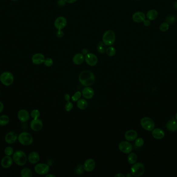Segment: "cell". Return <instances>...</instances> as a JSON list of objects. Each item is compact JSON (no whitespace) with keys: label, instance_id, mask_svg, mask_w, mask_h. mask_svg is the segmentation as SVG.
I'll use <instances>...</instances> for the list:
<instances>
[{"label":"cell","instance_id":"9c48e42d","mask_svg":"<svg viewBox=\"0 0 177 177\" xmlns=\"http://www.w3.org/2000/svg\"><path fill=\"white\" fill-rule=\"evenodd\" d=\"M118 148L121 152L124 154H129L133 150V145L128 141L121 142L119 144Z\"/></svg>","mask_w":177,"mask_h":177},{"label":"cell","instance_id":"ffe728a7","mask_svg":"<svg viewBox=\"0 0 177 177\" xmlns=\"http://www.w3.org/2000/svg\"><path fill=\"white\" fill-rule=\"evenodd\" d=\"M146 16L145 13L142 12H136L133 14L132 19L135 23H141L145 19Z\"/></svg>","mask_w":177,"mask_h":177},{"label":"cell","instance_id":"816d5d0a","mask_svg":"<svg viewBox=\"0 0 177 177\" xmlns=\"http://www.w3.org/2000/svg\"><path fill=\"white\" fill-rule=\"evenodd\" d=\"M11 1H14V2H15V1H18V0H11Z\"/></svg>","mask_w":177,"mask_h":177},{"label":"cell","instance_id":"e575fe53","mask_svg":"<svg viewBox=\"0 0 177 177\" xmlns=\"http://www.w3.org/2000/svg\"><path fill=\"white\" fill-rule=\"evenodd\" d=\"M4 153L6 155H8V156H12L13 155L14 153V150L12 147H7L4 150Z\"/></svg>","mask_w":177,"mask_h":177},{"label":"cell","instance_id":"4316f807","mask_svg":"<svg viewBox=\"0 0 177 177\" xmlns=\"http://www.w3.org/2000/svg\"><path fill=\"white\" fill-rule=\"evenodd\" d=\"M137 156L136 154L134 152H131L129 153V155L128 157V161L129 164L133 165L135 163H136L137 161Z\"/></svg>","mask_w":177,"mask_h":177},{"label":"cell","instance_id":"8992f818","mask_svg":"<svg viewBox=\"0 0 177 177\" xmlns=\"http://www.w3.org/2000/svg\"><path fill=\"white\" fill-rule=\"evenodd\" d=\"M0 81L4 86H11L14 81V75L12 73L8 71L4 72L0 75Z\"/></svg>","mask_w":177,"mask_h":177},{"label":"cell","instance_id":"ee69618b","mask_svg":"<svg viewBox=\"0 0 177 177\" xmlns=\"http://www.w3.org/2000/svg\"><path fill=\"white\" fill-rule=\"evenodd\" d=\"M4 109V106L3 102L0 101V113H1Z\"/></svg>","mask_w":177,"mask_h":177},{"label":"cell","instance_id":"f546056e","mask_svg":"<svg viewBox=\"0 0 177 177\" xmlns=\"http://www.w3.org/2000/svg\"><path fill=\"white\" fill-rule=\"evenodd\" d=\"M106 53L107 55L109 57H113L116 54V50L115 48L112 46H108L106 50Z\"/></svg>","mask_w":177,"mask_h":177},{"label":"cell","instance_id":"7c38bea8","mask_svg":"<svg viewBox=\"0 0 177 177\" xmlns=\"http://www.w3.org/2000/svg\"><path fill=\"white\" fill-rule=\"evenodd\" d=\"M84 170L87 172H91L95 168L96 163L94 159L88 158L87 159L83 165Z\"/></svg>","mask_w":177,"mask_h":177},{"label":"cell","instance_id":"7bdbcfd3","mask_svg":"<svg viewBox=\"0 0 177 177\" xmlns=\"http://www.w3.org/2000/svg\"><path fill=\"white\" fill-rule=\"evenodd\" d=\"M66 2L64 0H58V4L60 6H63L65 5Z\"/></svg>","mask_w":177,"mask_h":177},{"label":"cell","instance_id":"cb8c5ba5","mask_svg":"<svg viewBox=\"0 0 177 177\" xmlns=\"http://www.w3.org/2000/svg\"><path fill=\"white\" fill-rule=\"evenodd\" d=\"M85 61V56L82 53H77L74 56L73 62L76 65L82 64Z\"/></svg>","mask_w":177,"mask_h":177},{"label":"cell","instance_id":"7dc6e473","mask_svg":"<svg viewBox=\"0 0 177 177\" xmlns=\"http://www.w3.org/2000/svg\"><path fill=\"white\" fill-rule=\"evenodd\" d=\"M125 175H123V174H122V173H118V174H116L115 175V177H124Z\"/></svg>","mask_w":177,"mask_h":177},{"label":"cell","instance_id":"30bf717a","mask_svg":"<svg viewBox=\"0 0 177 177\" xmlns=\"http://www.w3.org/2000/svg\"><path fill=\"white\" fill-rule=\"evenodd\" d=\"M67 25V20L63 16H60L55 19L54 26L58 30H62Z\"/></svg>","mask_w":177,"mask_h":177},{"label":"cell","instance_id":"c3c4849f","mask_svg":"<svg viewBox=\"0 0 177 177\" xmlns=\"http://www.w3.org/2000/svg\"><path fill=\"white\" fill-rule=\"evenodd\" d=\"M46 177H55V175L52 174H48L46 175Z\"/></svg>","mask_w":177,"mask_h":177},{"label":"cell","instance_id":"484cf974","mask_svg":"<svg viewBox=\"0 0 177 177\" xmlns=\"http://www.w3.org/2000/svg\"><path fill=\"white\" fill-rule=\"evenodd\" d=\"M77 106L80 110H85L88 106V103L85 99H80L77 101Z\"/></svg>","mask_w":177,"mask_h":177},{"label":"cell","instance_id":"d590c367","mask_svg":"<svg viewBox=\"0 0 177 177\" xmlns=\"http://www.w3.org/2000/svg\"><path fill=\"white\" fill-rule=\"evenodd\" d=\"M82 92L78 91L77 92H75L73 96L72 97V99L73 101H77L78 100L80 99V98L82 97Z\"/></svg>","mask_w":177,"mask_h":177},{"label":"cell","instance_id":"6da1fadb","mask_svg":"<svg viewBox=\"0 0 177 177\" xmlns=\"http://www.w3.org/2000/svg\"><path fill=\"white\" fill-rule=\"evenodd\" d=\"M79 81L82 85L85 86H89L94 83L95 75L91 71L85 70L80 73L79 75Z\"/></svg>","mask_w":177,"mask_h":177},{"label":"cell","instance_id":"f6af8a7d","mask_svg":"<svg viewBox=\"0 0 177 177\" xmlns=\"http://www.w3.org/2000/svg\"><path fill=\"white\" fill-rule=\"evenodd\" d=\"M71 99V97L69 94H66L64 95V99L66 101H69V100Z\"/></svg>","mask_w":177,"mask_h":177},{"label":"cell","instance_id":"5b68a950","mask_svg":"<svg viewBox=\"0 0 177 177\" xmlns=\"http://www.w3.org/2000/svg\"><path fill=\"white\" fill-rule=\"evenodd\" d=\"M145 167L142 163L138 162L135 163L131 168V173L135 177H140L144 175Z\"/></svg>","mask_w":177,"mask_h":177},{"label":"cell","instance_id":"f907efd6","mask_svg":"<svg viewBox=\"0 0 177 177\" xmlns=\"http://www.w3.org/2000/svg\"><path fill=\"white\" fill-rule=\"evenodd\" d=\"M175 119H176V120H177V113H176V114H175Z\"/></svg>","mask_w":177,"mask_h":177},{"label":"cell","instance_id":"60d3db41","mask_svg":"<svg viewBox=\"0 0 177 177\" xmlns=\"http://www.w3.org/2000/svg\"><path fill=\"white\" fill-rule=\"evenodd\" d=\"M64 36V33L62 30H58L57 32V36L58 38H61Z\"/></svg>","mask_w":177,"mask_h":177},{"label":"cell","instance_id":"277c9868","mask_svg":"<svg viewBox=\"0 0 177 177\" xmlns=\"http://www.w3.org/2000/svg\"><path fill=\"white\" fill-rule=\"evenodd\" d=\"M18 141L22 145L28 146L32 144L33 142V138L30 133L22 132L18 136Z\"/></svg>","mask_w":177,"mask_h":177},{"label":"cell","instance_id":"f1b7e54d","mask_svg":"<svg viewBox=\"0 0 177 177\" xmlns=\"http://www.w3.org/2000/svg\"><path fill=\"white\" fill-rule=\"evenodd\" d=\"M9 122V118L7 115H2L0 116V126H5Z\"/></svg>","mask_w":177,"mask_h":177},{"label":"cell","instance_id":"3957f363","mask_svg":"<svg viewBox=\"0 0 177 177\" xmlns=\"http://www.w3.org/2000/svg\"><path fill=\"white\" fill-rule=\"evenodd\" d=\"M115 41V34L112 30H107L103 34L102 42L106 46H112Z\"/></svg>","mask_w":177,"mask_h":177},{"label":"cell","instance_id":"4fadbf2b","mask_svg":"<svg viewBox=\"0 0 177 177\" xmlns=\"http://www.w3.org/2000/svg\"><path fill=\"white\" fill-rule=\"evenodd\" d=\"M31 128L34 131H39L42 129L43 123L41 119H33L30 124Z\"/></svg>","mask_w":177,"mask_h":177},{"label":"cell","instance_id":"e0dca14e","mask_svg":"<svg viewBox=\"0 0 177 177\" xmlns=\"http://www.w3.org/2000/svg\"><path fill=\"white\" fill-rule=\"evenodd\" d=\"M13 162H14V161L12 157L8 155H6L2 158L1 161V165L3 168L7 169V168H10L12 166Z\"/></svg>","mask_w":177,"mask_h":177},{"label":"cell","instance_id":"ac0fdd59","mask_svg":"<svg viewBox=\"0 0 177 177\" xmlns=\"http://www.w3.org/2000/svg\"><path fill=\"white\" fill-rule=\"evenodd\" d=\"M166 128L168 131L175 132L177 130V120L175 118H172L166 124Z\"/></svg>","mask_w":177,"mask_h":177},{"label":"cell","instance_id":"4dcf8cb0","mask_svg":"<svg viewBox=\"0 0 177 177\" xmlns=\"http://www.w3.org/2000/svg\"><path fill=\"white\" fill-rule=\"evenodd\" d=\"M105 46L106 45L103 43V42H99L97 46L98 52L100 54H104L106 50Z\"/></svg>","mask_w":177,"mask_h":177},{"label":"cell","instance_id":"f35d334b","mask_svg":"<svg viewBox=\"0 0 177 177\" xmlns=\"http://www.w3.org/2000/svg\"><path fill=\"white\" fill-rule=\"evenodd\" d=\"M84 169H83V165L82 164H79L77 167L76 169V174L78 175H80L83 173Z\"/></svg>","mask_w":177,"mask_h":177},{"label":"cell","instance_id":"d6986e66","mask_svg":"<svg viewBox=\"0 0 177 177\" xmlns=\"http://www.w3.org/2000/svg\"><path fill=\"white\" fill-rule=\"evenodd\" d=\"M45 60V57L43 54L36 53L33 55L32 57V61L34 64L36 65H39L43 64Z\"/></svg>","mask_w":177,"mask_h":177},{"label":"cell","instance_id":"7a4b0ae2","mask_svg":"<svg viewBox=\"0 0 177 177\" xmlns=\"http://www.w3.org/2000/svg\"><path fill=\"white\" fill-rule=\"evenodd\" d=\"M12 159L16 165L22 166L27 163L28 158L27 154L23 151L17 150L12 155Z\"/></svg>","mask_w":177,"mask_h":177},{"label":"cell","instance_id":"8fae6325","mask_svg":"<svg viewBox=\"0 0 177 177\" xmlns=\"http://www.w3.org/2000/svg\"><path fill=\"white\" fill-rule=\"evenodd\" d=\"M85 62L90 66H95L98 62V57L94 54L88 53L85 56Z\"/></svg>","mask_w":177,"mask_h":177},{"label":"cell","instance_id":"7402d4cb","mask_svg":"<svg viewBox=\"0 0 177 177\" xmlns=\"http://www.w3.org/2000/svg\"><path fill=\"white\" fill-rule=\"evenodd\" d=\"M82 95L85 99H90L94 96V91L91 87L85 86L82 91Z\"/></svg>","mask_w":177,"mask_h":177},{"label":"cell","instance_id":"ab89813d","mask_svg":"<svg viewBox=\"0 0 177 177\" xmlns=\"http://www.w3.org/2000/svg\"><path fill=\"white\" fill-rule=\"evenodd\" d=\"M73 108V104L70 101H67V102L65 105V109L67 112L71 111Z\"/></svg>","mask_w":177,"mask_h":177},{"label":"cell","instance_id":"44dd1931","mask_svg":"<svg viewBox=\"0 0 177 177\" xmlns=\"http://www.w3.org/2000/svg\"><path fill=\"white\" fill-rule=\"evenodd\" d=\"M151 131H152V135L153 137L157 140H161L165 137V132L163 129L161 128H154Z\"/></svg>","mask_w":177,"mask_h":177},{"label":"cell","instance_id":"ba28073f","mask_svg":"<svg viewBox=\"0 0 177 177\" xmlns=\"http://www.w3.org/2000/svg\"><path fill=\"white\" fill-rule=\"evenodd\" d=\"M49 165L44 163L37 164L34 167V170L36 174L39 175H45L49 172Z\"/></svg>","mask_w":177,"mask_h":177},{"label":"cell","instance_id":"681fc988","mask_svg":"<svg viewBox=\"0 0 177 177\" xmlns=\"http://www.w3.org/2000/svg\"><path fill=\"white\" fill-rule=\"evenodd\" d=\"M126 177H133V175H132L131 173H128L126 175Z\"/></svg>","mask_w":177,"mask_h":177},{"label":"cell","instance_id":"9a60e30c","mask_svg":"<svg viewBox=\"0 0 177 177\" xmlns=\"http://www.w3.org/2000/svg\"><path fill=\"white\" fill-rule=\"evenodd\" d=\"M30 114L27 110L22 109L18 112V119L22 123L27 122L30 119Z\"/></svg>","mask_w":177,"mask_h":177},{"label":"cell","instance_id":"d6a6232c","mask_svg":"<svg viewBox=\"0 0 177 177\" xmlns=\"http://www.w3.org/2000/svg\"><path fill=\"white\" fill-rule=\"evenodd\" d=\"M169 24L167 23V22H164L161 23L159 27V30L162 32H166L169 29Z\"/></svg>","mask_w":177,"mask_h":177},{"label":"cell","instance_id":"836d02e7","mask_svg":"<svg viewBox=\"0 0 177 177\" xmlns=\"http://www.w3.org/2000/svg\"><path fill=\"white\" fill-rule=\"evenodd\" d=\"M135 144L138 148H140L144 145V139L142 138H137L136 140H135Z\"/></svg>","mask_w":177,"mask_h":177},{"label":"cell","instance_id":"1f68e13d","mask_svg":"<svg viewBox=\"0 0 177 177\" xmlns=\"http://www.w3.org/2000/svg\"><path fill=\"white\" fill-rule=\"evenodd\" d=\"M40 115H41L40 112L39 110L37 109H34L31 112V116L33 118V119H38L40 116Z\"/></svg>","mask_w":177,"mask_h":177},{"label":"cell","instance_id":"5bb4252c","mask_svg":"<svg viewBox=\"0 0 177 177\" xmlns=\"http://www.w3.org/2000/svg\"><path fill=\"white\" fill-rule=\"evenodd\" d=\"M18 135L15 131H9L5 137V141L7 144H12L16 142L18 139Z\"/></svg>","mask_w":177,"mask_h":177},{"label":"cell","instance_id":"bcb514c9","mask_svg":"<svg viewBox=\"0 0 177 177\" xmlns=\"http://www.w3.org/2000/svg\"><path fill=\"white\" fill-rule=\"evenodd\" d=\"M64 1L66 3H67L73 4L76 2L77 0H64Z\"/></svg>","mask_w":177,"mask_h":177},{"label":"cell","instance_id":"2e32d148","mask_svg":"<svg viewBox=\"0 0 177 177\" xmlns=\"http://www.w3.org/2000/svg\"><path fill=\"white\" fill-rule=\"evenodd\" d=\"M124 137L128 141L131 142L135 141L138 137V133L136 130L131 129L126 131Z\"/></svg>","mask_w":177,"mask_h":177},{"label":"cell","instance_id":"52a82bcc","mask_svg":"<svg viewBox=\"0 0 177 177\" xmlns=\"http://www.w3.org/2000/svg\"><path fill=\"white\" fill-rule=\"evenodd\" d=\"M140 125L142 128L147 131H151L155 127L154 121L149 117L142 118L140 120Z\"/></svg>","mask_w":177,"mask_h":177},{"label":"cell","instance_id":"83f0119b","mask_svg":"<svg viewBox=\"0 0 177 177\" xmlns=\"http://www.w3.org/2000/svg\"><path fill=\"white\" fill-rule=\"evenodd\" d=\"M22 177H31L33 175V172L30 168H24L20 172Z\"/></svg>","mask_w":177,"mask_h":177},{"label":"cell","instance_id":"d4e9b609","mask_svg":"<svg viewBox=\"0 0 177 177\" xmlns=\"http://www.w3.org/2000/svg\"><path fill=\"white\" fill-rule=\"evenodd\" d=\"M148 19L150 21L155 20L158 17V12L155 9H151L147 12L145 15Z\"/></svg>","mask_w":177,"mask_h":177},{"label":"cell","instance_id":"b9f144b4","mask_svg":"<svg viewBox=\"0 0 177 177\" xmlns=\"http://www.w3.org/2000/svg\"><path fill=\"white\" fill-rule=\"evenodd\" d=\"M143 23L145 27H149L151 25L150 20H149L148 19H145L143 21Z\"/></svg>","mask_w":177,"mask_h":177},{"label":"cell","instance_id":"74e56055","mask_svg":"<svg viewBox=\"0 0 177 177\" xmlns=\"http://www.w3.org/2000/svg\"><path fill=\"white\" fill-rule=\"evenodd\" d=\"M175 20H176V18L175 16L173 15L168 16L166 19V21L169 24H172L175 22Z\"/></svg>","mask_w":177,"mask_h":177},{"label":"cell","instance_id":"603a6c76","mask_svg":"<svg viewBox=\"0 0 177 177\" xmlns=\"http://www.w3.org/2000/svg\"><path fill=\"white\" fill-rule=\"evenodd\" d=\"M28 161L32 164H36L39 161L40 156L37 152L33 151L31 152L28 158Z\"/></svg>","mask_w":177,"mask_h":177},{"label":"cell","instance_id":"8d00e7d4","mask_svg":"<svg viewBox=\"0 0 177 177\" xmlns=\"http://www.w3.org/2000/svg\"><path fill=\"white\" fill-rule=\"evenodd\" d=\"M45 66L47 67H52L53 64V61L52 59L51 58H45L44 62Z\"/></svg>","mask_w":177,"mask_h":177}]
</instances>
